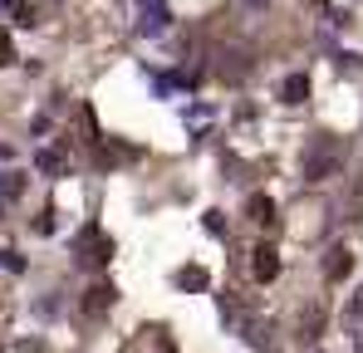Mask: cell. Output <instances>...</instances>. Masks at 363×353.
Wrapping results in <instances>:
<instances>
[{"label":"cell","mask_w":363,"mask_h":353,"mask_svg":"<svg viewBox=\"0 0 363 353\" xmlns=\"http://www.w3.org/2000/svg\"><path fill=\"white\" fill-rule=\"evenodd\" d=\"M349 270H354V255H349L344 245H334V250H329V260H324V275H329V280H344Z\"/></svg>","instance_id":"277c9868"},{"label":"cell","mask_w":363,"mask_h":353,"mask_svg":"<svg viewBox=\"0 0 363 353\" xmlns=\"http://www.w3.org/2000/svg\"><path fill=\"white\" fill-rule=\"evenodd\" d=\"M20 186H25V176H20V172H5V176H0V201H15V196H20Z\"/></svg>","instance_id":"ba28073f"},{"label":"cell","mask_w":363,"mask_h":353,"mask_svg":"<svg viewBox=\"0 0 363 353\" xmlns=\"http://www.w3.org/2000/svg\"><path fill=\"white\" fill-rule=\"evenodd\" d=\"M334 167H339V152H309V157H304V176H309V181H324Z\"/></svg>","instance_id":"3957f363"},{"label":"cell","mask_w":363,"mask_h":353,"mask_svg":"<svg viewBox=\"0 0 363 353\" xmlns=\"http://www.w3.org/2000/svg\"><path fill=\"white\" fill-rule=\"evenodd\" d=\"M84 309H89V314H104V309H113V290H108V285H94V290L84 294Z\"/></svg>","instance_id":"52a82bcc"},{"label":"cell","mask_w":363,"mask_h":353,"mask_svg":"<svg viewBox=\"0 0 363 353\" xmlns=\"http://www.w3.org/2000/svg\"><path fill=\"white\" fill-rule=\"evenodd\" d=\"M108 255H113V245H108L99 231H84V235H79V260H84V265H104Z\"/></svg>","instance_id":"6da1fadb"},{"label":"cell","mask_w":363,"mask_h":353,"mask_svg":"<svg viewBox=\"0 0 363 353\" xmlns=\"http://www.w3.org/2000/svg\"><path fill=\"white\" fill-rule=\"evenodd\" d=\"M177 285H182V290H201V285H206V270H196V265H191V270H182Z\"/></svg>","instance_id":"9c48e42d"},{"label":"cell","mask_w":363,"mask_h":353,"mask_svg":"<svg viewBox=\"0 0 363 353\" xmlns=\"http://www.w3.org/2000/svg\"><path fill=\"white\" fill-rule=\"evenodd\" d=\"M40 172H64V152H40Z\"/></svg>","instance_id":"30bf717a"},{"label":"cell","mask_w":363,"mask_h":353,"mask_svg":"<svg viewBox=\"0 0 363 353\" xmlns=\"http://www.w3.org/2000/svg\"><path fill=\"white\" fill-rule=\"evenodd\" d=\"M245 211H250V221H255V226H275V201H270V196H250V206H245Z\"/></svg>","instance_id":"8992f818"},{"label":"cell","mask_w":363,"mask_h":353,"mask_svg":"<svg viewBox=\"0 0 363 353\" xmlns=\"http://www.w3.org/2000/svg\"><path fill=\"white\" fill-rule=\"evenodd\" d=\"M10 59H15V50H10V40L0 35V64H10Z\"/></svg>","instance_id":"8fae6325"},{"label":"cell","mask_w":363,"mask_h":353,"mask_svg":"<svg viewBox=\"0 0 363 353\" xmlns=\"http://www.w3.org/2000/svg\"><path fill=\"white\" fill-rule=\"evenodd\" d=\"M280 99H285V103H304V99H309V79H304V74H290V79L280 84Z\"/></svg>","instance_id":"5b68a950"},{"label":"cell","mask_w":363,"mask_h":353,"mask_svg":"<svg viewBox=\"0 0 363 353\" xmlns=\"http://www.w3.org/2000/svg\"><path fill=\"white\" fill-rule=\"evenodd\" d=\"M250 270H255V280H275V275H280V255H275V245H255Z\"/></svg>","instance_id":"7a4b0ae2"},{"label":"cell","mask_w":363,"mask_h":353,"mask_svg":"<svg viewBox=\"0 0 363 353\" xmlns=\"http://www.w3.org/2000/svg\"><path fill=\"white\" fill-rule=\"evenodd\" d=\"M0 5H5V10H10V5H15V0H0Z\"/></svg>","instance_id":"7c38bea8"}]
</instances>
